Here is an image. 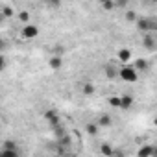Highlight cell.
I'll return each instance as SVG.
<instances>
[{
  "label": "cell",
  "instance_id": "cell-4",
  "mask_svg": "<svg viewBox=\"0 0 157 157\" xmlns=\"http://www.w3.org/2000/svg\"><path fill=\"white\" fill-rule=\"evenodd\" d=\"M142 46H144L146 50H155L157 39H155V33H153V32H146V35L142 37Z\"/></svg>",
  "mask_w": 157,
  "mask_h": 157
},
{
  "label": "cell",
  "instance_id": "cell-29",
  "mask_svg": "<svg viewBox=\"0 0 157 157\" xmlns=\"http://www.w3.org/2000/svg\"><path fill=\"white\" fill-rule=\"evenodd\" d=\"M151 2H155V0H151Z\"/></svg>",
  "mask_w": 157,
  "mask_h": 157
},
{
  "label": "cell",
  "instance_id": "cell-18",
  "mask_svg": "<svg viewBox=\"0 0 157 157\" xmlns=\"http://www.w3.org/2000/svg\"><path fill=\"white\" fill-rule=\"evenodd\" d=\"M109 105L111 107H120V96H111L109 98Z\"/></svg>",
  "mask_w": 157,
  "mask_h": 157
},
{
  "label": "cell",
  "instance_id": "cell-23",
  "mask_svg": "<svg viewBox=\"0 0 157 157\" xmlns=\"http://www.w3.org/2000/svg\"><path fill=\"white\" fill-rule=\"evenodd\" d=\"M6 67H8V59H6L2 54H0V72H4V70H6Z\"/></svg>",
  "mask_w": 157,
  "mask_h": 157
},
{
  "label": "cell",
  "instance_id": "cell-7",
  "mask_svg": "<svg viewBox=\"0 0 157 157\" xmlns=\"http://www.w3.org/2000/svg\"><path fill=\"white\" fill-rule=\"evenodd\" d=\"M48 63H50V67H52L54 70H61V67H63V61H61V56H52Z\"/></svg>",
  "mask_w": 157,
  "mask_h": 157
},
{
  "label": "cell",
  "instance_id": "cell-5",
  "mask_svg": "<svg viewBox=\"0 0 157 157\" xmlns=\"http://www.w3.org/2000/svg\"><path fill=\"white\" fill-rule=\"evenodd\" d=\"M44 118L50 122V126H56V124H59V117H57V113H56V111H52V109L44 111Z\"/></svg>",
  "mask_w": 157,
  "mask_h": 157
},
{
  "label": "cell",
  "instance_id": "cell-19",
  "mask_svg": "<svg viewBox=\"0 0 157 157\" xmlns=\"http://www.w3.org/2000/svg\"><path fill=\"white\" fill-rule=\"evenodd\" d=\"M0 11H2V13H4V17H6V19H10V17H13V13H15V11H13V10L10 8V6H6V8H2V10H0Z\"/></svg>",
  "mask_w": 157,
  "mask_h": 157
},
{
  "label": "cell",
  "instance_id": "cell-9",
  "mask_svg": "<svg viewBox=\"0 0 157 157\" xmlns=\"http://www.w3.org/2000/svg\"><path fill=\"white\" fill-rule=\"evenodd\" d=\"M129 57H131V50H128V48H122V50L118 52V59H120L122 63H128V61H129Z\"/></svg>",
  "mask_w": 157,
  "mask_h": 157
},
{
  "label": "cell",
  "instance_id": "cell-15",
  "mask_svg": "<svg viewBox=\"0 0 157 157\" xmlns=\"http://www.w3.org/2000/svg\"><path fill=\"white\" fill-rule=\"evenodd\" d=\"M100 151H102L104 155H109V157H113V155H115V150H113V148H111L109 144H102Z\"/></svg>",
  "mask_w": 157,
  "mask_h": 157
},
{
  "label": "cell",
  "instance_id": "cell-12",
  "mask_svg": "<svg viewBox=\"0 0 157 157\" xmlns=\"http://www.w3.org/2000/svg\"><path fill=\"white\" fill-rule=\"evenodd\" d=\"M82 93H83V94H87V96H89V94H93V93H94V85H93L91 82L83 83V87H82Z\"/></svg>",
  "mask_w": 157,
  "mask_h": 157
},
{
  "label": "cell",
  "instance_id": "cell-13",
  "mask_svg": "<svg viewBox=\"0 0 157 157\" xmlns=\"http://www.w3.org/2000/svg\"><path fill=\"white\" fill-rule=\"evenodd\" d=\"M139 155H142V157H150V155H155V150H153L151 146H146V148L139 150Z\"/></svg>",
  "mask_w": 157,
  "mask_h": 157
},
{
  "label": "cell",
  "instance_id": "cell-14",
  "mask_svg": "<svg viewBox=\"0 0 157 157\" xmlns=\"http://www.w3.org/2000/svg\"><path fill=\"white\" fill-rule=\"evenodd\" d=\"M85 129H87L89 135H96V133H98V124H96V122H89Z\"/></svg>",
  "mask_w": 157,
  "mask_h": 157
},
{
  "label": "cell",
  "instance_id": "cell-17",
  "mask_svg": "<svg viewBox=\"0 0 157 157\" xmlns=\"http://www.w3.org/2000/svg\"><path fill=\"white\" fill-rule=\"evenodd\" d=\"M2 150H6V151H17V146H15L13 140H8V142H4V148Z\"/></svg>",
  "mask_w": 157,
  "mask_h": 157
},
{
  "label": "cell",
  "instance_id": "cell-6",
  "mask_svg": "<svg viewBox=\"0 0 157 157\" xmlns=\"http://www.w3.org/2000/svg\"><path fill=\"white\" fill-rule=\"evenodd\" d=\"M131 105H133V96H131V94L120 96V107H122V109H129Z\"/></svg>",
  "mask_w": 157,
  "mask_h": 157
},
{
  "label": "cell",
  "instance_id": "cell-11",
  "mask_svg": "<svg viewBox=\"0 0 157 157\" xmlns=\"http://www.w3.org/2000/svg\"><path fill=\"white\" fill-rule=\"evenodd\" d=\"M133 68H135V70H148V61L140 57V59H137V61H135Z\"/></svg>",
  "mask_w": 157,
  "mask_h": 157
},
{
  "label": "cell",
  "instance_id": "cell-25",
  "mask_svg": "<svg viewBox=\"0 0 157 157\" xmlns=\"http://www.w3.org/2000/svg\"><path fill=\"white\" fill-rule=\"evenodd\" d=\"M135 19H137V15H135L133 11H128V13H126V21H129V22H133Z\"/></svg>",
  "mask_w": 157,
  "mask_h": 157
},
{
  "label": "cell",
  "instance_id": "cell-8",
  "mask_svg": "<svg viewBox=\"0 0 157 157\" xmlns=\"http://www.w3.org/2000/svg\"><path fill=\"white\" fill-rule=\"evenodd\" d=\"M96 124H98V128H109V126L113 124V118H111L109 115H102Z\"/></svg>",
  "mask_w": 157,
  "mask_h": 157
},
{
  "label": "cell",
  "instance_id": "cell-26",
  "mask_svg": "<svg viewBox=\"0 0 157 157\" xmlns=\"http://www.w3.org/2000/svg\"><path fill=\"white\" fill-rule=\"evenodd\" d=\"M6 48H8V43H6V41H4L2 37H0V54H2V52H4Z\"/></svg>",
  "mask_w": 157,
  "mask_h": 157
},
{
  "label": "cell",
  "instance_id": "cell-10",
  "mask_svg": "<svg viewBox=\"0 0 157 157\" xmlns=\"http://www.w3.org/2000/svg\"><path fill=\"white\" fill-rule=\"evenodd\" d=\"M105 76L109 78V80H115V78L118 76V70H117L113 65H107V67H105Z\"/></svg>",
  "mask_w": 157,
  "mask_h": 157
},
{
  "label": "cell",
  "instance_id": "cell-2",
  "mask_svg": "<svg viewBox=\"0 0 157 157\" xmlns=\"http://www.w3.org/2000/svg\"><path fill=\"white\" fill-rule=\"evenodd\" d=\"M135 22H137V28H139V32H155V28H157V22L153 21V19H135Z\"/></svg>",
  "mask_w": 157,
  "mask_h": 157
},
{
  "label": "cell",
  "instance_id": "cell-22",
  "mask_svg": "<svg viewBox=\"0 0 157 157\" xmlns=\"http://www.w3.org/2000/svg\"><path fill=\"white\" fill-rule=\"evenodd\" d=\"M52 54L54 56H63L65 54V46H54L52 48Z\"/></svg>",
  "mask_w": 157,
  "mask_h": 157
},
{
  "label": "cell",
  "instance_id": "cell-20",
  "mask_svg": "<svg viewBox=\"0 0 157 157\" xmlns=\"http://www.w3.org/2000/svg\"><path fill=\"white\" fill-rule=\"evenodd\" d=\"M113 2H115V8H128L129 0H113Z\"/></svg>",
  "mask_w": 157,
  "mask_h": 157
},
{
  "label": "cell",
  "instance_id": "cell-21",
  "mask_svg": "<svg viewBox=\"0 0 157 157\" xmlns=\"http://www.w3.org/2000/svg\"><path fill=\"white\" fill-rule=\"evenodd\" d=\"M19 19H21V22L26 24V22L30 21V13H28V11H21V13H19Z\"/></svg>",
  "mask_w": 157,
  "mask_h": 157
},
{
  "label": "cell",
  "instance_id": "cell-1",
  "mask_svg": "<svg viewBox=\"0 0 157 157\" xmlns=\"http://www.w3.org/2000/svg\"><path fill=\"white\" fill-rule=\"evenodd\" d=\"M118 76L122 78L124 82H128V83H135L137 82V70L133 68V67H129V65H124L120 70H118Z\"/></svg>",
  "mask_w": 157,
  "mask_h": 157
},
{
  "label": "cell",
  "instance_id": "cell-28",
  "mask_svg": "<svg viewBox=\"0 0 157 157\" xmlns=\"http://www.w3.org/2000/svg\"><path fill=\"white\" fill-rule=\"evenodd\" d=\"M98 2H100V4H102V2H105V0H98Z\"/></svg>",
  "mask_w": 157,
  "mask_h": 157
},
{
  "label": "cell",
  "instance_id": "cell-27",
  "mask_svg": "<svg viewBox=\"0 0 157 157\" xmlns=\"http://www.w3.org/2000/svg\"><path fill=\"white\" fill-rule=\"evenodd\" d=\"M4 21H6V17H4V13L0 11V24H4Z\"/></svg>",
  "mask_w": 157,
  "mask_h": 157
},
{
  "label": "cell",
  "instance_id": "cell-16",
  "mask_svg": "<svg viewBox=\"0 0 157 157\" xmlns=\"http://www.w3.org/2000/svg\"><path fill=\"white\" fill-rule=\"evenodd\" d=\"M102 8H104V11H113L115 10V2L113 0H105V2H102Z\"/></svg>",
  "mask_w": 157,
  "mask_h": 157
},
{
  "label": "cell",
  "instance_id": "cell-24",
  "mask_svg": "<svg viewBox=\"0 0 157 157\" xmlns=\"http://www.w3.org/2000/svg\"><path fill=\"white\" fill-rule=\"evenodd\" d=\"M46 4H48L50 8H59V6H61V0H46Z\"/></svg>",
  "mask_w": 157,
  "mask_h": 157
},
{
  "label": "cell",
  "instance_id": "cell-3",
  "mask_svg": "<svg viewBox=\"0 0 157 157\" xmlns=\"http://www.w3.org/2000/svg\"><path fill=\"white\" fill-rule=\"evenodd\" d=\"M21 35H22V39L24 41H32V39H35L37 35H39V28L35 26V24H24V28H22V32H21Z\"/></svg>",
  "mask_w": 157,
  "mask_h": 157
}]
</instances>
